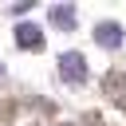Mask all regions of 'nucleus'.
Segmentation results:
<instances>
[{"instance_id": "obj_1", "label": "nucleus", "mask_w": 126, "mask_h": 126, "mask_svg": "<svg viewBox=\"0 0 126 126\" xmlns=\"http://www.w3.org/2000/svg\"><path fill=\"white\" fill-rule=\"evenodd\" d=\"M59 75H63L67 87H83L87 83V59L79 51H63L59 55Z\"/></svg>"}, {"instance_id": "obj_2", "label": "nucleus", "mask_w": 126, "mask_h": 126, "mask_svg": "<svg viewBox=\"0 0 126 126\" xmlns=\"http://www.w3.org/2000/svg\"><path fill=\"white\" fill-rule=\"evenodd\" d=\"M94 43H102V47H118V43H122V24H114V20L94 24Z\"/></svg>"}, {"instance_id": "obj_3", "label": "nucleus", "mask_w": 126, "mask_h": 126, "mask_svg": "<svg viewBox=\"0 0 126 126\" xmlns=\"http://www.w3.org/2000/svg\"><path fill=\"white\" fill-rule=\"evenodd\" d=\"M16 43L20 47H43V35L35 24H16Z\"/></svg>"}, {"instance_id": "obj_4", "label": "nucleus", "mask_w": 126, "mask_h": 126, "mask_svg": "<svg viewBox=\"0 0 126 126\" xmlns=\"http://www.w3.org/2000/svg\"><path fill=\"white\" fill-rule=\"evenodd\" d=\"M51 24L63 28V32H71V28H75V8H71V4H55V8H51Z\"/></svg>"}, {"instance_id": "obj_5", "label": "nucleus", "mask_w": 126, "mask_h": 126, "mask_svg": "<svg viewBox=\"0 0 126 126\" xmlns=\"http://www.w3.org/2000/svg\"><path fill=\"white\" fill-rule=\"evenodd\" d=\"M0 75H4V63H0Z\"/></svg>"}]
</instances>
